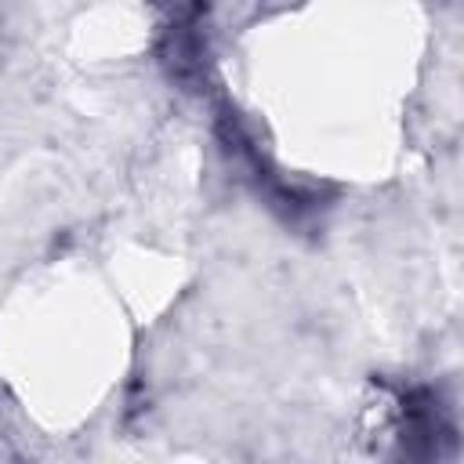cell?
Listing matches in <instances>:
<instances>
[{"label": "cell", "instance_id": "obj_1", "mask_svg": "<svg viewBox=\"0 0 464 464\" xmlns=\"http://www.w3.org/2000/svg\"><path fill=\"white\" fill-rule=\"evenodd\" d=\"M163 54H167L174 76L185 80V83H192L203 72V40L192 25H174L167 33V51Z\"/></svg>", "mask_w": 464, "mask_h": 464}]
</instances>
